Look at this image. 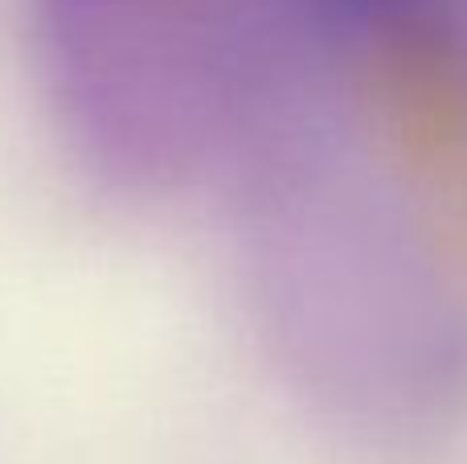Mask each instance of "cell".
<instances>
[{"label":"cell","mask_w":467,"mask_h":464,"mask_svg":"<svg viewBox=\"0 0 467 464\" xmlns=\"http://www.w3.org/2000/svg\"><path fill=\"white\" fill-rule=\"evenodd\" d=\"M353 5H369V0H353Z\"/></svg>","instance_id":"obj_1"}]
</instances>
